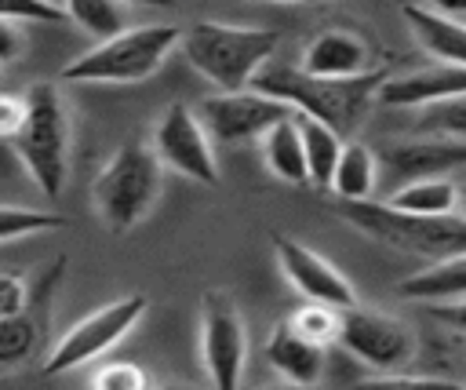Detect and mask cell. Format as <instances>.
Returning a JSON list of instances; mask_svg holds the SVG:
<instances>
[{"mask_svg": "<svg viewBox=\"0 0 466 390\" xmlns=\"http://www.w3.org/2000/svg\"><path fill=\"white\" fill-rule=\"evenodd\" d=\"M386 69H375L368 77L357 80H320L309 77L302 66H288V62H269L258 77H255V91L291 106L302 117H313L320 124H328L331 131H339L342 139L357 131V124L364 120V113L371 109V102L379 98V87L386 84Z\"/></svg>", "mask_w": 466, "mask_h": 390, "instance_id": "1", "label": "cell"}, {"mask_svg": "<svg viewBox=\"0 0 466 390\" xmlns=\"http://www.w3.org/2000/svg\"><path fill=\"white\" fill-rule=\"evenodd\" d=\"M277 44H280L277 29L193 22L182 29L178 47L204 80H211L222 95H233V91H251L255 77L273 62Z\"/></svg>", "mask_w": 466, "mask_h": 390, "instance_id": "2", "label": "cell"}, {"mask_svg": "<svg viewBox=\"0 0 466 390\" xmlns=\"http://www.w3.org/2000/svg\"><path fill=\"white\" fill-rule=\"evenodd\" d=\"M73 128H69V102L58 91V84H33L25 95V124L15 135V153L36 190L47 200H58L69 179V146Z\"/></svg>", "mask_w": 466, "mask_h": 390, "instance_id": "3", "label": "cell"}, {"mask_svg": "<svg viewBox=\"0 0 466 390\" xmlns=\"http://www.w3.org/2000/svg\"><path fill=\"white\" fill-rule=\"evenodd\" d=\"M160 190H164V164L153 142L127 139L95 175L91 200L98 219L113 233H127L153 211Z\"/></svg>", "mask_w": 466, "mask_h": 390, "instance_id": "4", "label": "cell"}, {"mask_svg": "<svg viewBox=\"0 0 466 390\" xmlns=\"http://www.w3.org/2000/svg\"><path fill=\"white\" fill-rule=\"evenodd\" d=\"M335 211L353 230H360L364 237H371L386 248H397V251H408L419 259H433V262L466 255V215H459V211L455 215H404L379 200H360V204L339 200Z\"/></svg>", "mask_w": 466, "mask_h": 390, "instance_id": "5", "label": "cell"}, {"mask_svg": "<svg viewBox=\"0 0 466 390\" xmlns=\"http://www.w3.org/2000/svg\"><path fill=\"white\" fill-rule=\"evenodd\" d=\"M182 44V29L167 22L131 26L124 36L95 44L62 66L66 84H138L153 77L164 58Z\"/></svg>", "mask_w": 466, "mask_h": 390, "instance_id": "6", "label": "cell"}, {"mask_svg": "<svg viewBox=\"0 0 466 390\" xmlns=\"http://www.w3.org/2000/svg\"><path fill=\"white\" fill-rule=\"evenodd\" d=\"M149 310L146 295L131 292V295H120L98 310H91L87 317H80L44 357V375H66L95 357H102L109 346H116L138 321L142 313Z\"/></svg>", "mask_w": 466, "mask_h": 390, "instance_id": "7", "label": "cell"}, {"mask_svg": "<svg viewBox=\"0 0 466 390\" xmlns=\"http://www.w3.org/2000/svg\"><path fill=\"white\" fill-rule=\"evenodd\" d=\"M200 361L211 390H240L248 361V332L229 292L211 288L200 299Z\"/></svg>", "mask_w": 466, "mask_h": 390, "instance_id": "8", "label": "cell"}, {"mask_svg": "<svg viewBox=\"0 0 466 390\" xmlns=\"http://www.w3.org/2000/svg\"><path fill=\"white\" fill-rule=\"evenodd\" d=\"M339 346L350 350L360 364L375 368V375H390L415 357V332L400 317L357 303L353 310H342Z\"/></svg>", "mask_w": 466, "mask_h": 390, "instance_id": "9", "label": "cell"}, {"mask_svg": "<svg viewBox=\"0 0 466 390\" xmlns=\"http://www.w3.org/2000/svg\"><path fill=\"white\" fill-rule=\"evenodd\" d=\"M153 149L164 168L186 175L189 182H200V186L222 182L211 135L200 124V113H193L186 102L164 106V113L157 117V128H153Z\"/></svg>", "mask_w": 466, "mask_h": 390, "instance_id": "10", "label": "cell"}, {"mask_svg": "<svg viewBox=\"0 0 466 390\" xmlns=\"http://www.w3.org/2000/svg\"><path fill=\"white\" fill-rule=\"evenodd\" d=\"M295 109L262 95V91H233V95H211L200 102V124L208 128L211 142H222V146H240V142H251V139H266L277 124L291 120Z\"/></svg>", "mask_w": 466, "mask_h": 390, "instance_id": "11", "label": "cell"}, {"mask_svg": "<svg viewBox=\"0 0 466 390\" xmlns=\"http://www.w3.org/2000/svg\"><path fill=\"white\" fill-rule=\"evenodd\" d=\"M273 251L280 262V273L288 277V284L306 299V303H320L331 310H353L357 306V292L353 284L309 244L277 233L273 237Z\"/></svg>", "mask_w": 466, "mask_h": 390, "instance_id": "12", "label": "cell"}, {"mask_svg": "<svg viewBox=\"0 0 466 390\" xmlns=\"http://www.w3.org/2000/svg\"><path fill=\"white\" fill-rule=\"evenodd\" d=\"M455 168H466V142L441 139V135L390 139L379 149V171L400 179V186L419 179H444Z\"/></svg>", "mask_w": 466, "mask_h": 390, "instance_id": "13", "label": "cell"}, {"mask_svg": "<svg viewBox=\"0 0 466 390\" xmlns=\"http://www.w3.org/2000/svg\"><path fill=\"white\" fill-rule=\"evenodd\" d=\"M302 69L320 80H357L382 69L371 58V47L350 29H324L302 51Z\"/></svg>", "mask_w": 466, "mask_h": 390, "instance_id": "14", "label": "cell"}, {"mask_svg": "<svg viewBox=\"0 0 466 390\" xmlns=\"http://www.w3.org/2000/svg\"><path fill=\"white\" fill-rule=\"evenodd\" d=\"M459 95H466V69L451 62H433L426 69L390 77L379 87V102L393 109H426V106H437Z\"/></svg>", "mask_w": 466, "mask_h": 390, "instance_id": "15", "label": "cell"}, {"mask_svg": "<svg viewBox=\"0 0 466 390\" xmlns=\"http://www.w3.org/2000/svg\"><path fill=\"white\" fill-rule=\"evenodd\" d=\"M266 361L277 368V375L284 383L295 386H317L320 372H324V346H313L309 339H302L288 321H280L269 339H266Z\"/></svg>", "mask_w": 466, "mask_h": 390, "instance_id": "16", "label": "cell"}, {"mask_svg": "<svg viewBox=\"0 0 466 390\" xmlns=\"http://www.w3.org/2000/svg\"><path fill=\"white\" fill-rule=\"evenodd\" d=\"M404 22L411 26L415 40L422 44V51H430L437 62H451L466 69V22L441 11V7H404L400 11Z\"/></svg>", "mask_w": 466, "mask_h": 390, "instance_id": "17", "label": "cell"}, {"mask_svg": "<svg viewBox=\"0 0 466 390\" xmlns=\"http://www.w3.org/2000/svg\"><path fill=\"white\" fill-rule=\"evenodd\" d=\"M397 292L404 299L426 303V306H444V303H462L466 299V255L444 259V262H430L415 273H408Z\"/></svg>", "mask_w": 466, "mask_h": 390, "instance_id": "18", "label": "cell"}, {"mask_svg": "<svg viewBox=\"0 0 466 390\" xmlns=\"http://www.w3.org/2000/svg\"><path fill=\"white\" fill-rule=\"evenodd\" d=\"M379 153L364 142H346L342 157H339V168H335V179H331V190L339 200L346 204H360V200H371L375 186H379Z\"/></svg>", "mask_w": 466, "mask_h": 390, "instance_id": "19", "label": "cell"}, {"mask_svg": "<svg viewBox=\"0 0 466 390\" xmlns=\"http://www.w3.org/2000/svg\"><path fill=\"white\" fill-rule=\"evenodd\" d=\"M295 124H299L302 149H306L309 186L331 190V179H335L339 157H342V149H346V139H342L339 131H331L328 124H320V120H313V117H302V113H295Z\"/></svg>", "mask_w": 466, "mask_h": 390, "instance_id": "20", "label": "cell"}, {"mask_svg": "<svg viewBox=\"0 0 466 390\" xmlns=\"http://www.w3.org/2000/svg\"><path fill=\"white\" fill-rule=\"evenodd\" d=\"M262 160L266 168L280 179V182H291V186H309V168H306V149H302V135H299V124L295 117L277 124L262 142Z\"/></svg>", "mask_w": 466, "mask_h": 390, "instance_id": "21", "label": "cell"}, {"mask_svg": "<svg viewBox=\"0 0 466 390\" xmlns=\"http://www.w3.org/2000/svg\"><path fill=\"white\" fill-rule=\"evenodd\" d=\"M382 204L404 215H455L459 211V182L451 179H419L397 186Z\"/></svg>", "mask_w": 466, "mask_h": 390, "instance_id": "22", "label": "cell"}, {"mask_svg": "<svg viewBox=\"0 0 466 390\" xmlns=\"http://www.w3.org/2000/svg\"><path fill=\"white\" fill-rule=\"evenodd\" d=\"M66 18L80 33L95 36L98 44L116 40V36H124L131 29L127 26V7L109 4V0H73V4H66Z\"/></svg>", "mask_w": 466, "mask_h": 390, "instance_id": "23", "label": "cell"}, {"mask_svg": "<svg viewBox=\"0 0 466 390\" xmlns=\"http://www.w3.org/2000/svg\"><path fill=\"white\" fill-rule=\"evenodd\" d=\"M302 339H309L313 346H331L339 343V332H342V310H331V306H320V303H302L299 310H291L284 317Z\"/></svg>", "mask_w": 466, "mask_h": 390, "instance_id": "24", "label": "cell"}, {"mask_svg": "<svg viewBox=\"0 0 466 390\" xmlns=\"http://www.w3.org/2000/svg\"><path fill=\"white\" fill-rule=\"evenodd\" d=\"M36 346H40V321L33 317V310L0 321V368L22 364Z\"/></svg>", "mask_w": 466, "mask_h": 390, "instance_id": "25", "label": "cell"}, {"mask_svg": "<svg viewBox=\"0 0 466 390\" xmlns=\"http://www.w3.org/2000/svg\"><path fill=\"white\" fill-rule=\"evenodd\" d=\"M62 226H69V219L58 215V211L0 204V244L22 241V237H36V233H47V230H62Z\"/></svg>", "mask_w": 466, "mask_h": 390, "instance_id": "26", "label": "cell"}, {"mask_svg": "<svg viewBox=\"0 0 466 390\" xmlns=\"http://www.w3.org/2000/svg\"><path fill=\"white\" fill-rule=\"evenodd\" d=\"M415 135H441V139L466 142V95L419 109Z\"/></svg>", "mask_w": 466, "mask_h": 390, "instance_id": "27", "label": "cell"}, {"mask_svg": "<svg viewBox=\"0 0 466 390\" xmlns=\"http://www.w3.org/2000/svg\"><path fill=\"white\" fill-rule=\"evenodd\" d=\"M350 390H462L459 379L444 375H408V372H390V375H368L357 379Z\"/></svg>", "mask_w": 466, "mask_h": 390, "instance_id": "28", "label": "cell"}, {"mask_svg": "<svg viewBox=\"0 0 466 390\" xmlns=\"http://www.w3.org/2000/svg\"><path fill=\"white\" fill-rule=\"evenodd\" d=\"M87 390H149V375L135 361H113L95 372Z\"/></svg>", "mask_w": 466, "mask_h": 390, "instance_id": "29", "label": "cell"}, {"mask_svg": "<svg viewBox=\"0 0 466 390\" xmlns=\"http://www.w3.org/2000/svg\"><path fill=\"white\" fill-rule=\"evenodd\" d=\"M0 18L7 22H69L66 18V4H44V0H15V4H0Z\"/></svg>", "mask_w": 466, "mask_h": 390, "instance_id": "30", "label": "cell"}, {"mask_svg": "<svg viewBox=\"0 0 466 390\" xmlns=\"http://www.w3.org/2000/svg\"><path fill=\"white\" fill-rule=\"evenodd\" d=\"M33 303V292L22 277L15 273H0V321L4 317H15V313H25Z\"/></svg>", "mask_w": 466, "mask_h": 390, "instance_id": "31", "label": "cell"}, {"mask_svg": "<svg viewBox=\"0 0 466 390\" xmlns=\"http://www.w3.org/2000/svg\"><path fill=\"white\" fill-rule=\"evenodd\" d=\"M22 124H25V95L18 98V95L0 91V139H11L15 142V135L22 131Z\"/></svg>", "mask_w": 466, "mask_h": 390, "instance_id": "32", "label": "cell"}, {"mask_svg": "<svg viewBox=\"0 0 466 390\" xmlns=\"http://www.w3.org/2000/svg\"><path fill=\"white\" fill-rule=\"evenodd\" d=\"M22 47H25L22 26H18V22H7V18H0V66L15 62V58L22 55Z\"/></svg>", "mask_w": 466, "mask_h": 390, "instance_id": "33", "label": "cell"}, {"mask_svg": "<svg viewBox=\"0 0 466 390\" xmlns=\"http://www.w3.org/2000/svg\"><path fill=\"white\" fill-rule=\"evenodd\" d=\"M426 310H430L444 328L466 335V299H462V303H444V306H426Z\"/></svg>", "mask_w": 466, "mask_h": 390, "instance_id": "34", "label": "cell"}, {"mask_svg": "<svg viewBox=\"0 0 466 390\" xmlns=\"http://www.w3.org/2000/svg\"><path fill=\"white\" fill-rule=\"evenodd\" d=\"M262 390H317V386H295V383H277V386H262Z\"/></svg>", "mask_w": 466, "mask_h": 390, "instance_id": "35", "label": "cell"}, {"mask_svg": "<svg viewBox=\"0 0 466 390\" xmlns=\"http://www.w3.org/2000/svg\"><path fill=\"white\" fill-rule=\"evenodd\" d=\"M459 215H466V179L459 182Z\"/></svg>", "mask_w": 466, "mask_h": 390, "instance_id": "36", "label": "cell"}, {"mask_svg": "<svg viewBox=\"0 0 466 390\" xmlns=\"http://www.w3.org/2000/svg\"><path fill=\"white\" fill-rule=\"evenodd\" d=\"M157 390H197V386H182V383H164V386H157Z\"/></svg>", "mask_w": 466, "mask_h": 390, "instance_id": "37", "label": "cell"}, {"mask_svg": "<svg viewBox=\"0 0 466 390\" xmlns=\"http://www.w3.org/2000/svg\"><path fill=\"white\" fill-rule=\"evenodd\" d=\"M0 84H4V66H0Z\"/></svg>", "mask_w": 466, "mask_h": 390, "instance_id": "38", "label": "cell"}, {"mask_svg": "<svg viewBox=\"0 0 466 390\" xmlns=\"http://www.w3.org/2000/svg\"><path fill=\"white\" fill-rule=\"evenodd\" d=\"M462 390H466V383H462Z\"/></svg>", "mask_w": 466, "mask_h": 390, "instance_id": "39", "label": "cell"}]
</instances>
